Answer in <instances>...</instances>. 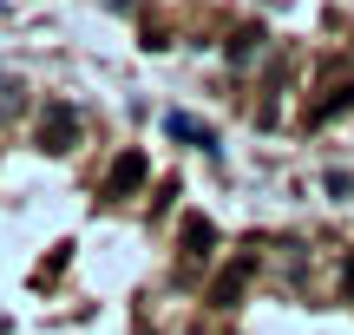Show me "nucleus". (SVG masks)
<instances>
[{
    "label": "nucleus",
    "instance_id": "3",
    "mask_svg": "<svg viewBox=\"0 0 354 335\" xmlns=\"http://www.w3.org/2000/svg\"><path fill=\"white\" fill-rule=\"evenodd\" d=\"M348 105H354V86H348V73H342V66H335V73H328V92L308 105V125H328V118H342Z\"/></svg>",
    "mask_w": 354,
    "mask_h": 335
},
{
    "label": "nucleus",
    "instance_id": "1",
    "mask_svg": "<svg viewBox=\"0 0 354 335\" xmlns=\"http://www.w3.org/2000/svg\"><path fill=\"white\" fill-rule=\"evenodd\" d=\"M33 138H39V152H73L79 112H73L66 99H46V105H39V132H33Z\"/></svg>",
    "mask_w": 354,
    "mask_h": 335
},
{
    "label": "nucleus",
    "instance_id": "2",
    "mask_svg": "<svg viewBox=\"0 0 354 335\" xmlns=\"http://www.w3.org/2000/svg\"><path fill=\"white\" fill-rule=\"evenodd\" d=\"M145 178H151V158H145V152H125V158H112V171H105V197H131Z\"/></svg>",
    "mask_w": 354,
    "mask_h": 335
},
{
    "label": "nucleus",
    "instance_id": "6",
    "mask_svg": "<svg viewBox=\"0 0 354 335\" xmlns=\"http://www.w3.org/2000/svg\"><path fill=\"white\" fill-rule=\"evenodd\" d=\"M20 105H26L20 79H13V73H0V125H7V118H20Z\"/></svg>",
    "mask_w": 354,
    "mask_h": 335
},
{
    "label": "nucleus",
    "instance_id": "5",
    "mask_svg": "<svg viewBox=\"0 0 354 335\" xmlns=\"http://www.w3.org/2000/svg\"><path fill=\"white\" fill-rule=\"evenodd\" d=\"M210 244H216L210 217H190V224H184V257H190V263H203V257H210Z\"/></svg>",
    "mask_w": 354,
    "mask_h": 335
},
{
    "label": "nucleus",
    "instance_id": "4",
    "mask_svg": "<svg viewBox=\"0 0 354 335\" xmlns=\"http://www.w3.org/2000/svg\"><path fill=\"white\" fill-rule=\"evenodd\" d=\"M165 132H171V138H190V145H203V152H216V132H210V125H197L190 112H171V118H165Z\"/></svg>",
    "mask_w": 354,
    "mask_h": 335
},
{
    "label": "nucleus",
    "instance_id": "8",
    "mask_svg": "<svg viewBox=\"0 0 354 335\" xmlns=\"http://www.w3.org/2000/svg\"><path fill=\"white\" fill-rule=\"evenodd\" d=\"M348 296H354V257H348Z\"/></svg>",
    "mask_w": 354,
    "mask_h": 335
},
{
    "label": "nucleus",
    "instance_id": "7",
    "mask_svg": "<svg viewBox=\"0 0 354 335\" xmlns=\"http://www.w3.org/2000/svg\"><path fill=\"white\" fill-rule=\"evenodd\" d=\"M256 46H263V26H243V33H236V39H230V60H236V66H243V60H250V53H256Z\"/></svg>",
    "mask_w": 354,
    "mask_h": 335
}]
</instances>
